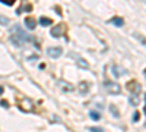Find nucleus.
<instances>
[{
    "instance_id": "obj_1",
    "label": "nucleus",
    "mask_w": 146,
    "mask_h": 132,
    "mask_svg": "<svg viewBox=\"0 0 146 132\" xmlns=\"http://www.w3.org/2000/svg\"><path fill=\"white\" fill-rule=\"evenodd\" d=\"M105 88H107L108 92H111V94H114V95H117V94L121 92V87H120V84H117V82L107 81V82H105Z\"/></svg>"
},
{
    "instance_id": "obj_2",
    "label": "nucleus",
    "mask_w": 146,
    "mask_h": 132,
    "mask_svg": "<svg viewBox=\"0 0 146 132\" xmlns=\"http://www.w3.org/2000/svg\"><path fill=\"white\" fill-rule=\"evenodd\" d=\"M62 49L60 47H50V49H47V54L50 56V57H53V59H57V57H60L62 56Z\"/></svg>"
},
{
    "instance_id": "obj_3",
    "label": "nucleus",
    "mask_w": 146,
    "mask_h": 132,
    "mask_svg": "<svg viewBox=\"0 0 146 132\" xmlns=\"http://www.w3.org/2000/svg\"><path fill=\"white\" fill-rule=\"evenodd\" d=\"M50 34L53 35L54 38H60V37H62V25H54Z\"/></svg>"
},
{
    "instance_id": "obj_4",
    "label": "nucleus",
    "mask_w": 146,
    "mask_h": 132,
    "mask_svg": "<svg viewBox=\"0 0 146 132\" xmlns=\"http://www.w3.org/2000/svg\"><path fill=\"white\" fill-rule=\"evenodd\" d=\"M108 22H110V23H113V25H115V27H123V25H124V21H123V18H118V16L111 18Z\"/></svg>"
},
{
    "instance_id": "obj_5",
    "label": "nucleus",
    "mask_w": 146,
    "mask_h": 132,
    "mask_svg": "<svg viewBox=\"0 0 146 132\" xmlns=\"http://www.w3.org/2000/svg\"><path fill=\"white\" fill-rule=\"evenodd\" d=\"M25 25H27L28 29H35V27H36V25H35V21H34L32 18H29V16L25 18Z\"/></svg>"
},
{
    "instance_id": "obj_6",
    "label": "nucleus",
    "mask_w": 146,
    "mask_h": 132,
    "mask_svg": "<svg viewBox=\"0 0 146 132\" xmlns=\"http://www.w3.org/2000/svg\"><path fill=\"white\" fill-rule=\"evenodd\" d=\"M40 23L42 27H48V25H53V21L50 18H45V16H41L40 18Z\"/></svg>"
},
{
    "instance_id": "obj_7",
    "label": "nucleus",
    "mask_w": 146,
    "mask_h": 132,
    "mask_svg": "<svg viewBox=\"0 0 146 132\" xmlns=\"http://www.w3.org/2000/svg\"><path fill=\"white\" fill-rule=\"evenodd\" d=\"M89 116H91L92 121H100V119H101V115H100L98 112H94V110L89 112Z\"/></svg>"
},
{
    "instance_id": "obj_8",
    "label": "nucleus",
    "mask_w": 146,
    "mask_h": 132,
    "mask_svg": "<svg viewBox=\"0 0 146 132\" xmlns=\"http://www.w3.org/2000/svg\"><path fill=\"white\" fill-rule=\"evenodd\" d=\"M130 103L133 106H137L139 104V98H137V94H131V97H130Z\"/></svg>"
},
{
    "instance_id": "obj_9",
    "label": "nucleus",
    "mask_w": 146,
    "mask_h": 132,
    "mask_svg": "<svg viewBox=\"0 0 146 132\" xmlns=\"http://www.w3.org/2000/svg\"><path fill=\"white\" fill-rule=\"evenodd\" d=\"M79 88H80V91H82V92H86V91L89 90V87H88V84H86V82H80Z\"/></svg>"
},
{
    "instance_id": "obj_10",
    "label": "nucleus",
    "mask_w": 146,
    "mask_h": 132,
    "mask_svg": "<svg viewBox=\"0 0 146 132\" xmlns=\"http://www.w3.org/2000/svg\"><path fill=\"white\" fill-rule=\"evenodd\" d=\"M0 3H2V5H6V6H13V0H7V2H6V0H0Z\"/></svg>"
},
{
    "instance_id": "obj_11",
    "label": "nucleus",
    "mask_w": 146,
    "mask_h": 132,
    "mask_svg": "<svg viewBox=\"0 0 146 132\" xmlns=\"http://www.w3.org/2000/svg\"><path fill=\"white\" fill-rule=\"evenodd\" d=\"M76 62H78V65L82 66V68H88V63H85V62H83V59H79V60H76Z\"/></svg>"
},
{
    "instance_id": "obj_12",
    "label": "nucleus",
    "mask_w": 146,
    "mask_h": 132,
    "mask_svg": "<svg viewBox=\"0 0 146 132\" xmlns=\"http://www.w3.org/2000/svg\"><path fill=\"white\" fill-rule=\"evenodd\" d=\"M89 131L91 132H104L101 128H95V126H92V128H89Z\"/></svg>"
},
{
    "instance_id": "obj_13",
    "label": "nucleus",
    "mask_w": 146,
    "mask_h": 132,
    "mask_svg": "<svg viewBox=\"0 0 146 132\" xmlns=\"http://www.w3.org/2000/svg\"><path fill=\"white\" fill-rule=\"evenodd\" d=\"M0 23H9V19H7V18H3V16H0Z\"/></svg>"
},
{
    "instance_id": "obj_14",
    "label": "nucleus",
    "mask_w": 146,
    "mask_h": 132,
    "mask_svg": "<svg viewBox=\"0 0 146 132\" xmlns=\"http://www.w3.org/2000/svg\"><path fill=\"white\" fill-rule=\"evenodd\" d=\"M133 121H135V122L139 121V113L137 112H135V115H133Z\"/></svg>"
},
{
    "instance_id": "obj_15",
    "label": "nucleus",
    "mask_w": 146,
    "mask_h": 132,
    "mask_svg": "<svg viewBox=\"0 0 146 132\" xmlns=\"http://www.w3.org/2000/svg\"><path fill=\"white\" fill-rule=\"evenodd\" d=\"M143 112H145V115H146V95H145V107H143Z\"/></svg>"
},
{
    "instance_id": "obj_16",
    "label": "nucleus",
    "mask_w": 146,
    "mask_h": 132,
    "mask_svg": "<svg viewBox=\"0 0 146 132\" xmlns=\"http://www.w3.org/2000/svg\"><path fill=\"white\" fill-rule=\"evenodd\" d=\"M2 92H3V88H2V87H0V94H2Z\"/></svg>"
},
{
    "instance_id": "obj_17",
    "label": "nucleus",
    "mask_w": 146,
    "mask_h": 132,
    "mask_svg": "<svg viewBox=\"0 0 146 132\" xmlns=\"http://www.w3.org/2000/svg\"><path fill=\"white\" fill-rule=\"evenodd\" d=\"M145 76H146V70H145Z\"/></svg>"
}]
</instances>
